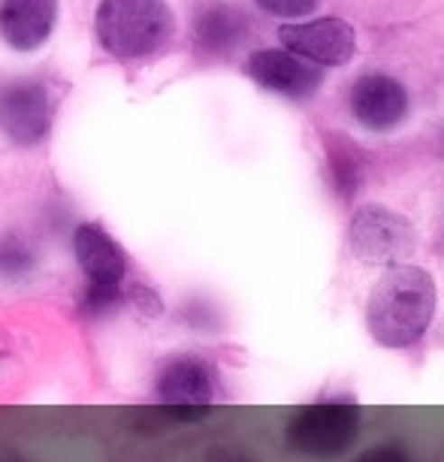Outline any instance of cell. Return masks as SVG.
<instances>
[{"instance_id": "8", "label": "cell", "mask_w": 444, "mask_h": 462, "mask_svg": "<svg viewBox=\"0 0 444 462\" xmlns=\"http://www.w3.org/2000/svg\"><path fill=\"white\" fill-rule=\"evenodd\" d=\"M73 254L88 278V287L103 291H125L127 254L100 224H79L73 233Z\"/></svg>"}, {"instance_id": "10", "label": "cell", "mask_w": 444, "mask_h": 462, "mask_svg": "<svg viewBox=\"0 0 444 462\" xmlns=\"http://www.w3.org/2000/svg\"><path fill=\"white\" fill-rule=\"evenodd\" d=\"M58 19V0H4L0 37L19 51H33L49 40Z\"/></svg>"}, {"instance_id": "16", "label": "cell", "mask_w": 444, "mask_h": 462, "mask_svg": "<svg viewBox=\"0 0 444 462\" xmlns=\"http://www.w3.org/2000/svg\"><path fill=\"white\" fill-rule=\"evenodd\" d=\"M264 10L275 13V15H287V19H293V15H306L315 10L318 0H257Z\"/></svg>"}, {"instance_id": "7", "label": "cell", "mask_w": 444, "mask_h": 462, "mask_svg": "<svg viewBox=\"0 0 444 462\" xmlns=\"http://www.w3.org/2000/svg\"><path fill=\"white\" fill-rule=\"evenodd\" d=\"M278 37L293 55L315 60L324 67H338L347 64L354 58L356 40L351 24L342 19H318L306 24H284L278 31Z\"/></svg>"}, {"instance_id": "15", "label": "cell", "mask_w": 444, "mask_h": 462, "mask_svg": "<svg viewBox=\"0 0 444 462\" xmlns=\"http://www.w3.org/2000/svg\"><path fill=\"white\" fill-rule=\"evenodd\" d=\"M125 302H130L139 311V315H145V318H161L163 315L161 296L154 293L148 284H130L127 291H125Z\"/></svg>"}, {"instance_id": "3", "label": "cell", "mask_w": 444, "mask_h": 462, "mask_svg": "<svg viewBox=\"0 0 444 462\" xmlns=\"http://www.w3.org/2000/svg\"><path fill=\"white\" fill-rule=\"evenodd\" d=\"M360 430V402L351 396H333L302 408L287 426V441L306 457H338L354 444Z\"/></svg>"}, {"instance_id": "4", "label": "cell", "mask_w": 444, "mask_h": 462, "mask_svg": "<svg viewBox=\"0 0 444 462\" xmlns=\"http://www.w3.org/2000/svg\"><path fill=\"white\" fill-rule=\"evenodd\" d=\"M351 248L369 266H405L417 248V230L408 217L384 206H360L351 217Z\"/></svg>"}, {"instance_id": "14", "label": "cell", "mask_w": 444, "mask_h": 462, "mask_svg": "<svg viewBox=\"0 0 444 462\" xmlns=\"http://www.w3.org/2000/svg\"><path fill=\"white\" fill-rule=\"evenodd\" d=\"M329 170H333V179H336V185L338 190L347 197V194H354L356 185H360V163L354 161V154L351 152H329Z\"/></svg>"}, {"instance_id": "17", "label": "cell", "mask_w": 444, "mask_h": 462, "mask_svg": "<svg viewBox=\"0 0 444 462\" xmlns=\"http://www.w3.org/2000/svg\"><path fill=\"white\" fill-rule=\"evenodd\" d=\"M356 462H412V459H408L405 450H399V448H372Z\"/></svg>"}, {"instance_id": "6", "label": "cell", "mask_w": 444, "mask_h": 462, "mask_svg": "<svg viewBox=\"0 0 444 462\" xmlns=\"http://www.w3.org/2000/svg\"><path fill=\"white\" fill-rule=\"evenodd\" d=\"M217 374L206 360L194 354H181L163 365L158 378V399L170 414L176 417H199L215 402Z\"/></svg>"}, {"instance_id": "9", "label": "cell", "mask_w": 444, "mask_h": 462, "mask_svg": "<svg viewBox=\"0 0 444 462\" xmlns=\"http://www.w3.org/2000/svg\"><path fill=\"white\" fill-rule=\"evenodd\" d=\"M354 118L369 130H390L405 118L408 94L390 76H363L351 91Z\"/></svg>"}, {"instance_id": "1", "label": "cell", "mask_w": 444, "mask_h": 462, "mask_svg": "<svg viewBox=\"0 0 444 462\" xmlns=\"http://www.w3.org/2000/svg\"><path fill=\"white\" fill-rule=\"evenodd\" d=\"M435 291L432 275L421 266H396L372 287L365 302V327L381 347L399 351L421 342L435 318Z\"/></svg>"}, {"instance_id": "2", "label": "cell", "mask_w": 444, "mask_h": 462, "mask_svg": "<svg viewBox=\"0 0 444 462\" xmlns=\"http://www.w3.org/2000/svg\"><path fill=\"white\" fill-rule=\"evenodd\" d=\"M172 33V13L163 0H103L97 10L100 46L121 60L158 51Z\"/></svg>"}, {"instance_id": "5", "label": "cell", "mask_w": 444, "mask_h": 462, "mask_svg": "<svg viewBox=\"0 0 444 462\" xmlns=\"http://www.w3.org/2000/svg\"><path fill=\"white\" fill-rule=\"evenodd\" d=\"M0 130L15 145H37L51 130V97L37 79H15L0 88Z\"/></svg>"}, {"instance_id": "12", "label": "cell", "mask_w": 444, "mask_h": 462, "mask_svg": "<svg viewBox=\"0 0 444 462\" xmlns=\"http://www.w3.org/2000/svg\"><path fill=\"white\" fill-rule=\"evenodd\" d=\"M245 31H248L245 15L224 4L208 6L194 24V37L206 51H230L236 42H242Z\"/></svg>"}, {"instance_id": "13", "label": "cell", "mask_w": 444, "mask_h": 462, "mask_svg": "<svg viewBox=\"0 0 444 462\" xmlns=\"http://www.w3.org/2000/svg\"><path fill=\"white\" fill-rule=\"evenodd\" d=\"M33 248L28 239H22L19 233H6L0 236V278L6 282H19L33 269Z\"/></svg>"}, {"instance_id": "11", "label": "cell", "mask_w": 444, "mask_h": 462, "mask_svg": "<svg viewBox=\"0 0 444 462\" xmlns=\"http://www.w3.org/2000/svg\"><path fill=\"white\" fill-rule=\"evenodd\" d=\"M248 76L264 88L284 94V97H309L311 91L320 85V73L315 67H309L306 60L287 51H257L248 60Z\"/></svg>"}]
</instances>
